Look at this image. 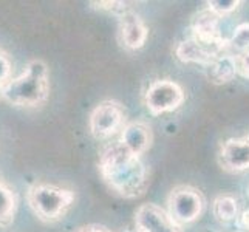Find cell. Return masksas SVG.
<instances>
[{
	"mask_svg": "<svg viewBox=\"0 0 249 232\" xmlns=\"http://www.w3.org/2000/svg\"><path fill=\"white\" fill-rule=\"evenodd\" d=\"M218 166L229 174L249 170V143L245 138H229L220 144L217 153Z\"/></svg>",
	"mask_w": 249,
	"mask_h": 232,
	"instance_id": "10",
	"label": "cell"
},
{
	"mask_svg": "<svg viewBox=\"0 0 249 232\" xmlns=\"http://www.w3.org/2000/svg\"><path fill=\"white\" fill-rule=\"evenodd\" d=\"M245 140H246V141L249 143V130H248V133H246V136H245Z\"/></svg>",
	"mask_w": 249,
	"mask_h": 232,
	"instance_id": "24",
	"label": "cell"
},
{
	"mask_svg": "<svg viewBox=\"0 0 249 232\" xmlns=\"http://www.w3.org/2000/svg\"><path fill=\"white\" fill-rule=\"evenodd\" d=\"M220 17H217L209 10H201L196 13L189 27V37H194L204 44H217V42L225 40L220 31Z\"/></svg>",
	"mask_w": 249,
	"mask_h": 232,
	"instance_id": "12",
	"label": "cell"
},
{
	"mask_svg": "<svg viewBox=\"0 0 249 232\" xmlns=\"http://www.w3.org/2000/svg\"><path fill=\"white\" fill-rule=\"evenodd\" d=\"M144 106L153 116L174 113L186 101V91L177 81L162 77L149 84L144 91Z\"/></svg>",
	"mask_w": 249,
	"mask_h": 232,
	"instance_id": "5",
	"label": "cell"
},
{
	"mask_svg": "<svg viewBox=\"0 0 249 232\" xmlns=\"http://www.w3.org/2000/svg\"><path fill=\"white\" fill-rule=\"evenodd\" d=\"M235 223H237L238 229L249 232V206H248L245 211H242V214H238Z\"/></svg>",
	"mask_w": 249,
	"mask_h": 232,
	"instance_id": "22",
	"label": "cell"
},
{
	"mask_svg": "<svg viewBox=\"0 0 249 232\" xmlns=\"http://www.w3.org/2000/svg\"><path fill=\"white\" fill-rule=\"evenodd\" d=\"M90 5H93V8H96L99 11H110V13H115V14H123L125 10H128L127 5L124 2H90Z\"/></svg>",
	"mask_w": 249,
	"mask_h": 232,
	"instance_id": "19",
	"label": "cell"
},
{
	"mask_svg": "<svg viewBox=\"0 0 249 232\" xmlns=\"http://www.w3.org/2000/svg\"><path fill=\"white\" fill-rule=\"evenodd\" d=\"M204 208L206 198L203 192L192 184H178L172 187L166 200V212L181 228L200 220Z\"/></svg>",
	"mask_w": 249,
	"mask_h": 232,
	"instance_id": "4",
	"label": "cell"
},
{
	"mask_svg": "<svg viewBox=\"0 0 249 232\" xmlns=\"http://www.w3.org/2000/svg\"><path fill=\"white\" fill-rule=\"evenodd\" d=\"M201 232H217V231H212V229H204V231H201Z\"/></svg>",
	"mask_w": 249,
	"mask_h": 232,
	"instance_id": "26",
	"label": "cell"
},
{
	"mask_svg": "<svg viewBox=\"0 0 249 232\" xmlns=\"http://www.w3.org/2000/svg\"><path fill=\"white\" fill-rule=\"evenodd\" d=\"M13 77V62L10 54L5 50L0 48V101H2V91L5 85L11 81Z\"/></svg>",
	"mask_w": 249,
	"mask_h": 232,
	"instance_id": "18",
	"label": "cell"
},
{
	"mask_svg": "<svg viewBox=\"0 0 249 232\" xmlns=\"http://www.w3.org/2000/svg\"><path fill=\"white\" fill-rule=\"evenodd\" d=\"M135 229L138 232H184L169 217L166 209L155 203H144L135 211Z\"/></svg>",
	"mask_w": 249,
	"mask_h": 232,
	"instance_id": "8",
	"label": "cell"
},
{
	"mask_svg": "<svg viewBox=\"0 0 249 232\" xmlns=\"http://www.w3.org/2000/svg\"><path fill=\"white\" fill-rule=\"evenodd\" d=\"M98 169L110 191L127 200L140 198L150 186V174L142 158L128 153L118 141L101 149Z\"/></svg>",
	"mask_w": 249,
	"mask_h": 232,
	"instance_id": "1",
	"label": "cell"
},
{
	"mask_svg": "<svg viewBox=\"0 0 249 232\" xmlns=\"http://www.w3.org/2000/svg\"><path fill=\"white\" fill-rule=\"evenodd\" d=\"M237 64V74H240L245 79H249V50L243 53L234 54Z\"/></svg>",
	"mask_w": 249,
	"mask_h": 232,
	"instance_id": "20",
	"label": "cell"
},
{
	"mask_svg": "<svg viewBox=\"0 0 249 232\" xmlns=\"http://www.w3.org/2000/svg\"><path fill=\"white\" fill-rule=\"evenodd\" d=\"M17 208H19V196L16 189L8 183V179L0 175V228H10L14 220Z\"/></svg>",
	"mask_w": 249,
	"mask_h": 232,
	"instance_id": "14",
	"label": "cell"
},
{
	"mask_svg": "<svg viewBox=\"0 0 249 232\" xmlns=\"http://www.w3.org/2000/svg\"><path fill=\"white\" fill-rule=\"evenodd\" d=\"M228 45L232 54H238L249 50V22L237 25L228 39Z\"/></svg>",
	"mask_w": 249,
	"mask_h": 232,
	"instance_id": "16",
	"label": "cell"
},
{
	"mask_svg": "<svg viewBox=\"0 0 249 232\" xmlns=\"http://www.w3.org/2000/svg\"><path fill=\"white\" fill-rule=\"evenodd\" d=\"M71 232H113L104 225H99V223H89V225H82L73 229Z\"/></svg>",
	"mask_w": 249,
	"mask_h": 232,
	"instance_id": "21",
	"label": "cell"
},
{
	"mask_svg": "<svg viewBox=\"0 0 249 232\" xmlns=\"http://www.w3.org/2000/svg\"><path fill=\"white\" fill-rule=\"evenodd\" d=\"M246 195H248V200H249V184H248V187H246Z\"/></svg>",
	"mask_w": 249,
	"mask_h": 232,
	"instance_id": "25",
	"label": "cell"
},
{
	"mask_svg": "<svg viewBox=\"0 0 249 232\" xmlns=\"http://www.w3.org/2000/svg\"><path fill=\"white\" fill-rule=\"evenodd\" d=\"M206 77L212 85H226L237 76L235 56L232 53H223L204 67Z\"/></svg>",
	"mask_w": 249,
	"mask_h": 232,
	"instance_id": "13",
	"label": "cell"
},
{
	"mask_svg": "<svg viewBox=\"0 0 249 232\" xmlns=\"http://www.w3.org/2000/svg\"><path fill=\"white\" fill-rule=\"evenodd\" d=\"M223 53H231L228 39L217 42V44H204L194 37H186L175 48V56L183 64H195V65H209L213 59Z\"/></svg>",
	"mask_w": 249,
	"mask_h": 232,
	"instance_id": "7",
	"label": "cell"
},
{
	"mask_svg": "<svg viewBox=\"0 0 249 232\" xmlns=\"http://www.w3.org/2000/svg\"><path fill=\"white\" fill-rule=\"evenodd\" d=\"M118 143L135 157H142L147 153L153 144V132L147 123L142 121H132L127 123L123 130L119 132Z\"/></svg>",
	"mask_w": 249,
	"mask_h": 232,
	"instance_id": "11",
	"label": "cell"
},
{
	"mask_svg": "<svg viewBox=\"0 0 249 232\" xmlns=\"http://www.w3.org/2000/svg\"><path fill=\"white\" fill-rule=\"evenodd\" d=\"M206 10H209L211 13H213L217 17L223 19L229 14H232L234 11H237L242 2L240 0H208L206 2Z\"/></svg>",
	"mask_w": 249,
	"mask_h": 232,
	"instance_id": "17",
	"label": "cell"
},
{
	"mask_svg": "<svg viewBox=\"0 0 249 232\" xmlns=\"http://www.w3.org/2000/svg\"><path fill=\"white\" fill-rule=\"evenodd\" d=\"M125 108L119 101H101L89 116V130L96 141H107L123 130L125 123Z\"/></svg>",
	"mask_w": 249,
	"mask_h": 232,
	"instance_id": "6",
	"label": "cell"
},
{
	"mask_svg": "<svg viewBox=\"0 0 249 232\" xmlns=\"http://www.w3.org/2000/svg\"><path fill=\"white\" fill-rule=\"evenodd\" d=\"M27 201L40 221L57 223L67 217L76 203V191L61 184L36 181L28 187Z\"/></svg>",
	"mask_w": 249,
	"mask_h": 232,
	"instance_id": "3",
	"label": "cell"
},
{
	"mask_svg": "<svg viewBox=\"0 0 249 232\" xmlns=\"http://www.w3.org/2000/svg\"><path fill=\"white\" fill-rule=\"evenodd\" d=\"M50 98V68L42 59H33L25 70L5 85L2 101L20 108H39Z\"/></svg>",
	"mask_w": 249,
	"mask_h": 232,
	"instance_id": "2",
	"label": "cell"
},
{
	"mask_svg": "<svg viewBox=\"0 0 249 232\" xmlns=\"http://www.w3.org/2000/svg\"><path fill=\"white\" fill-rule=\"evenodd\" d=\"M118 232H138L136 229H130V228H125V229H121V231H118Z\"/></svg>",
	"mask_w": 249,
	"mask_h": 232,
	"instance_id": "23",
	"label": "cell"
},
{
	"mask_svg": "<svg viewBox=\"0 0 249 232\" xmlns=\"http://www.w3.org/2000/svg\"><path fill=\"white\" fill-rule=\"evenodd\" d=\"M212 214L218 223H226L235 221L238 214H240V201L235 195L223 192L218 194L212 201Z\"/></svg>",
	"mask_w": 249,
	"mask_h": 232,
	"instance_id": "15",
	"label": "cell"
},
{
	"mask_svg": "<svg viewBox=\"0 0 249 232\" xmlns=\"http://www.w3.org/2000/svg\"><path fill=\"white\" fill-rule=\"evenodd\" d=\"M235 232H246V231H242V229H237Z\"/></svg>",
	"mask_w": 249,
	"mask_h": 232,
	"instance_id": "27",
	"label": "cell"
},
{
	"mask_svg": "<svg viewBox=\"0 0 249 232\" xmlns=\"http://www.w3.org/2000/svg\"><path fill=\"white\" fill-rule=\"evenodd\" d=\"M118 36L121 45L128 51L141 50L149 37V28L140 14L125 10L118 16Z\"/></svg>",
	"mask_w": 249,
	"mask_h": 232,
	"instance_id": "9",
	"label": "cell"
}]
</instances>
